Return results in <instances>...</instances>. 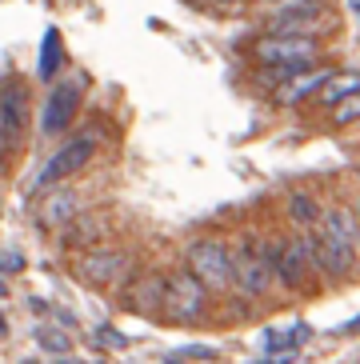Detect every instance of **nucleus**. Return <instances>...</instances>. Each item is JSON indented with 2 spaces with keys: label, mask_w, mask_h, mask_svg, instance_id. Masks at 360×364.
<instances>
[{
  "label": "nucleus",
  "mask_w": 360,
  "mask_h": 364,
  "mask_svg": "<svg viewBox=\"0 0 360 364\" xmlns=\"http://www.w3.org/2000/svg\"><path fill=\"white\" fill-rule=\"evenodd\" d=\"M96 336H100L105 344H112V348H125V336H120V332H112V328H96Z\"/></svg>",
  "instance_id": "nucleus-21"
},
{
  "label": "nucleus",
  "mask_w": 360,
  "mask_h": 364,
  "mask_svg": "<svg viewBox=\"0 0 360 364\" xmlns=\"http://www.w3.org/2000/svg\"><path fill=\"white\" fill-rule=\"evenodd\" d=\"M0 272L9 277V272H24V252L16 248H0Z\"/></svg>",
  "instance_id": "nucleus-20"
},
{
  "label": "nucleus",
  "mask_w": 360,
  "mask_h": 364,
  "mask_svg": "<svg viewBox=\"0 0 360 364\" xmlns=\"http://www.w3.org/2000/svg\"><path fill=\"white\" fill-rule=\"evenodd\" d=\"M4 296H9V284H4V280H0V300H4Z\"/></svg>",
  "instance_id": "nucleus-23"
},
{
  "label": "nucleus",
  "mask_w": 360,
  "mask_h": 364,
  "mask_svg": "<svg viewBox=\"0 0 360 364\" xmlns=\"http://www.w3.org/2000/svg\"><path fill=\"white\" fill-rule=\"evenodd\" d=\"M88 161H92V140H73V144H64V149L56 152L53 161L41 168L36 184H41V188H48V184H60V181H68L73 172L85 168Z\"/></svg>",
  "instance_id": "nucleus-8"
},
{
  "label": "nucleus",
  "mask_w": 360,
  "mask_h": 364,
  "mask_svg": "<svg viewBox=\"0 0 360 364\" xmlns=\"http://www.w3.org/2000/svg\"><path fill=\"white\" fill-rule=\"evenodd\" d=\"M312 336V328H308L305 321H297V328H288V332H276V328H268L265 332V348L272 356H280V353H297L300 344Z\"/></svg>",
  "instance_id": "nucleus-15"
},
{
  "label": "nucleus",
  "mask_w": 360,
  "mask_h": 364,
  "mask_svg": "<svg viewBox=\"0 0 360 364\" xmlns=\"http://www.w3.org/2000/svg\"><path fill=\"white\" fill-rule=\"evenodd\" d=\"M268 4H285V0H268Z\"/></svg>",
  "instance_id": "nucleus-28"
},
{
  "label": "nucleus",
  "mask_w": 360,
  "mask_h": 364,
  "mask_svg": "<svg viewBox=\"0 0 360 364\" xmlns=\"http://www.w3.org/2000/svg\"><path fill=\"white\" fill-rule=\"evenodd\" d=\"M356 364H360V356H356Z\"/></svg>",
  "instance_id": "nucleus-31"
},
{
  "label": "nucleus",
  "mask_w": 360,
  "mask_h": 364,
  "mask_svg": "<svg viewBox=\"0 0 360 364\" xmlns=\"http://www.w3.org/2000/svg\"><path fill=\"white\" fill-rule=\"evenodd\" d=\"M312 257H317V252H312V245H308L305 236H297V240H288V245L280 248V264H276V272H280V280H285L288 289H305Z\"/></svg>",
  "instance_id": "nucleus-9"
},
{
  "label": "nucleus",
  "mask_w": 360,
  "mask_h": 364,
  "mask_svg": "<svg viewBox=\"0 0 360 364\" xmlns=\"http://www.w3.org/2000/svg\"><path fill=\"white\" fill-rule=\"evenodd\" d=\"M312 252H317V260L324 264V272H332V277H340V272L352 268V240L329 232L324 225H320L317 240H312Z\"/></svg>",
  "instance_id": "nucleus-10"
},
{
  "label": "nucleus",
  "mask_w": 360,
  "mask_h": 364,
  "mask_svg": "<svg viewBox=\"0 0 360 364\" xmlns=\"http://www.w3.org/2000/svg\"><path fill=\"white\" fill-rule=\"evenodd\" d=\"M320 16V0H285L276 4L272 28L276 33H308V24Z\"/></svg>",
  "instance_id": "nucleus-11"
},
{
  "label": "nucleus",
  "mask_w": 360,
  "mask_h": 364,
  "mask_svg": "<svg viewBox=\"0 0 360 364\" xmlns=\"http://www.w3.org/2000/svg\"><path fill=\"white\" fill-rule=\"evenodd\" d=\"M272 260L265 257V248L256 252L253 245H244L240 252L233 257V284L240 292H248V296H265L268 284H272Z\"/></svg>",
  "instance_id": "nucleus-5"
},
{
  "label": "nucleus",
  "mask_w": 360,
  "mask_h": 364,
  "mask_svg": "<svg viewBox=\"0 0 360 364\" xmlns=\"http://www.w3.org/2000/svg\"><path fill=\"white\" fill-rule=\"evenodd\" d=\"M208 304V289L192 272H176V277L164 280V304H160V316L169 324H192Z\"/></svg>",
  "instance_id": "nucleus-1"
},
{
  "label": "nucleus",
  "mask_w": 360,
  "mask_h": 364,
  "mask_svg": "<svg viewBox=\"0 0 360 364\" xmlns=\"http://www.w3.org/2000/svg\"><path fill=\"white\" fill-rule=\"evenodd\" d=\"M324 80H329V73H324V68H312V73H292V80H288V85L276 88V100H280V105H300L305 97L320 92V88H324Z\"/></svg>",
  "instance_id": "nucleus-12"
},
{
  "label": "nucleus",
  "mask_w": 360,
  "mask_h": 364,
  "mask_svg": "<svg viewBox=\"0 0 360 364\" xmlns=\"http://www.w3.org/2000/svg\"><path fill=\"white\" fill-rule=\"evenodd\" d=\"M56 364H76V360H68V356H60V360H56Z\"/></svg>",
  "instance_id": "nucleus-24"
},
{
  "label": "nucleus",
  "mask_w": 360,
  "mask_h": 364,
  "mask_svg": "<svg viewBox=\"0 0 360 364\" xmlns=\"http://www.w3.org/2000/svg\"><path fill=\"white\" fill-rule=\"evenodd\" d=\"M64 65V44H60V28H44V41H41V60H36V76L53 85V76L60 73Z\"/></svg>",
  "instance_id": "nucleus-13"
},
{
  "label": "nucleus",
  "mask_w": 360,
  "mask_h": 364,
  "mask_svg": "<svg viewBox=\"0 0 360 364\" xmlns=\"http://www.w3.org/2000/svg\"><path fill=\"white\" fill-rule=\"evenodd\" d=\"M189 272L204 289L224 292L233 284V257H228V248L221 240H201V245L189 248Z\"/></svg>",
  "instance_id": "nucleus-2"
},
{
  "label": "nucleus",
  "mask_w": 360,
  "mask_h": 364,
  "mask_svg": "<svg viewBox=\"0 0 360 364\" xmlns=\"http://www.w3.org/2000/svg\"><path fill=\"white\" fill-rule=\"evenodd\" d=\"M356 220H360V200H356ZM356 228H360V225H356Z\"/></svg>",
  "instance_id": "nucleus-26"
},
{
  "label": "nucleus",
  "mask_w": 360,
  "mask_h": 364,
  "mask_svg": "<svg viewBox=\"0 0 360 364\" xmlns=\"http://www.w3.org/2000/svg\"><path fill=\"white\" fill-rule=\"evenodd\" d=\"M216 4H240V0H216Z\"/></svg>",
  "instance_id": "nucleus-25"
},
{
  "label": "nucleus",
  "mask_w": 360,
  "mask_h": 364,
  "mask_svg": "<svg viewBox=\"0 0 360 364\" xmlns=\"http://www.w3.org/2000/svg\"><path fill=\"white\" fill-rule=\"evenodd\" d=\"M352 9H356V16H360V0H356V4H352Z\"/></svg>",
  "instance_id": "nucleus-27"
},
{
  "label": "nucleus",
  "mask_w": 360,
  "mask_h": 364,
  "mask_svg": "<svg viewBox=\"0 0 360 364\" xmlns=\"http://www.w3.org/2000/svg\"><path fill=\"white\" fill-rule=\"evenodd\" d=\"M4 332H9V321H4V312H0V336H4Z\"/></svg>",
  "instance_id": "nucleus-22"
},
{
  "label": "nucleus",
  "mask_w": 360,
  "mask_h": 364,
  "mask_svg": "<svg viewBox=\"0 0 360 364\" xmlns=\"http://www.w3.org/2000/svg\"><path fill=\"white\" fill-rule=\"evenodd\" d=\"M80 97H85V85L80 80H64V85H56L53 92H48V100H44V112H41V132H64L68 124H73L76 108H80Z\"/></svg>",
  "instance_id": "nucleus-6"
},
{
  "label": "nucleus",
  "mask_w": 360,
  "mask_h": 364,
  "mask_svg": "<svg viewBox=\"0 0 360 364\" xmlns=\"http://www.w3.org/2000/svg\"><path fill=\"white\" fill-rule=\"evenodd\" d=\"M317 48L320 44L308 33H276V36H265V41L256 44V56L265 65H285V68L305 73V65L317 56Z\"/></svg>",
  "instance_id": "nucleus-4"
},
{
  "label": "nucleus",
  "mask_w": 360,
  "mask_h": 364,
  "mask_svg": "<svg viewBox=\"0 0 360 364\" xmlns=\"http://www.w3.org/2000/svg\"><path fill=\"white\" fill-rule=\"evenodd\" d=\"M128 268V257L125 252H88L73 264V277L92 284V289H112Z\"/></svg>",
  "instance_id": "nucleus-7"
},
{
  "label": "nucleus",
  "mask_w": 360,
  "mask_h": 364,
  "mask_svg": "<svg viewBox=\"0 0 360 364\" xmlns=\"http://www.w3.org/2000/svg\"><path fill=\"white\" fill-rule=\"evenodd\" d=\"M288 216H292L300 228H312L320 220V208H317V200H312L308 193H292L288 196Z\"/></svg>",
  "instance_id": "nucleus-19"
},
{
  "label": "nucleus",
  "mask_w": 360,
  "mask_h": 364,
  "mask_svg": "<svg viewBox=\"0 0 360 364\" xmlns=\"http://www.w3.org/2000/svg\"><path fill=\"white\" fill-rule=\"evenodd\" d=\"M36 344H41L44 353H53V356H68L73 353V336L68 332H60V328H48V324H36Z\"/></svg>",
  "instance_id": "nucleus-18"
},
{
  "label": "nucleus",
  "mask_w": 360,
  "mask_h": 364,
  "mask_svg": "<svg viewBox=\"0 0 360 364\" xmlns=\"http://www.w3.org/2000/svg\"><path fill=\"white\" fill-rule=\"evenodd\" d=\"M260 364H272V360H260Z\"/></svg>",
  "instance_id": "nucleus-30"
},
{
  "label": "nucleus",
  "mask_w": 360,
  "mask_h": 364,
  "mask_svg": "<svg viewBox=\"0 0 360 364\" xmlns=\"http://www.w3.org/2000/svg\"><path fill=\"white\" fill-rule=\"evenodd\" d=\"M24 364H41V360H24Z\"/></svg>",
  "instance_id": "nucleus-29"
},
{
  "label": "nucleus",
  "mask_w": 360,
  "mask_h": 364,
  "mask_svg": "<svg viewBox=\"0 0 360 364\" xmlns=\"http://www.w3.org/2000/svg\"><path fill=\"white\" fill-rule=\"evenodd\" d=\"M24 112H28V92L24 85L12 76L0 85V156L21 149L24 140Z\"/></svg>",
  "instance_id": "nucleus-3"
},
{
  "label": "nucleus",
  "mask_w": 360,
  "mask_h": 364,
  "mask_svg": "<svg viewBox=\"0 0 360 364\" xmlns=\"http://www.w3.org/2000/svg\"><path fill=\"white\" fill-rule=\"evenodd\" d=\"M128 304H132V312H140V316H157L160 304H164V280H160V277L140 280L137 292L128 296Z\"/></svg>",
  "instance_id": "nucleus-14"
},
{
  "label": "nucleus",
  "mask_w": 360,
  "mask_h": 364,
  "mask_svg": "<svg viewBox=\"0 0 360 364\" xmlns=\"http://www.w3.org/2000/svg\"><path fill=\"white\" fill-rule=\"evenodd\" d=\"M352 97H360V73L329 76L324 88H320V105H340V100H352Z\"/></svg>",
  "instance_id": "nucleus-16"
},
{
  "label": "nucleus",
  "mask_w": 360,
  "mask_h": 364,
  "mask_svg": "<svg viewBox=\"0 0 360 364\" xmlns=\"http://www.w3.org/2000/svg\"><path fill=\"white\" fill-rule=\"evenodd\" d=\"M76 213V193H53L41 204V220L44 225H64Z\"/></svg>",
  "instance_id": "nucleus-17"
}]
</instances>
